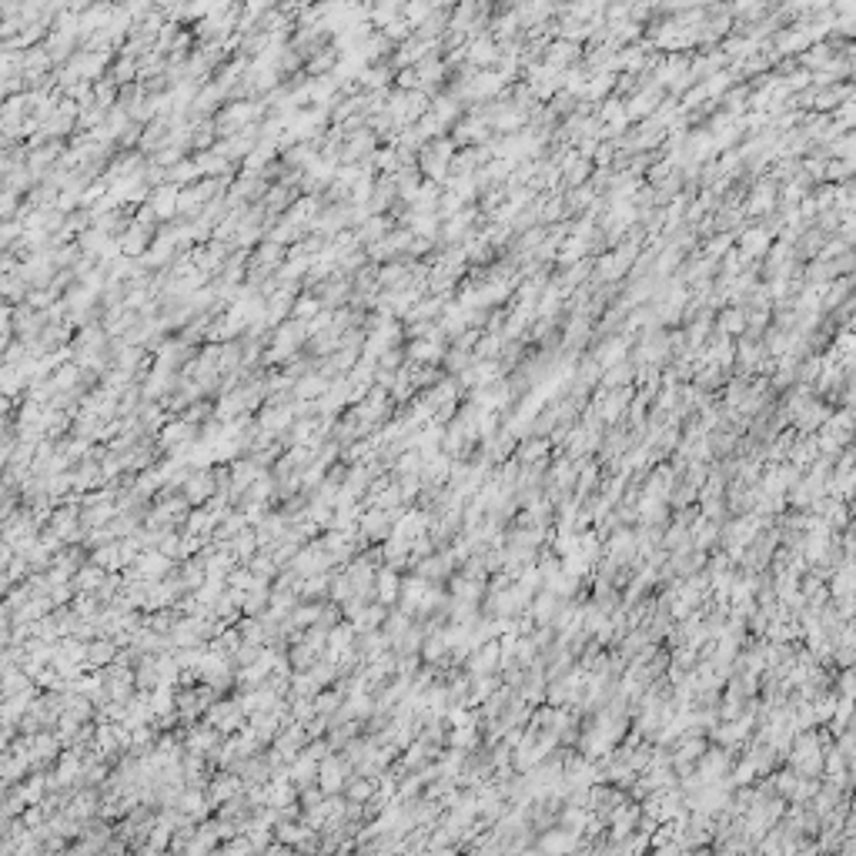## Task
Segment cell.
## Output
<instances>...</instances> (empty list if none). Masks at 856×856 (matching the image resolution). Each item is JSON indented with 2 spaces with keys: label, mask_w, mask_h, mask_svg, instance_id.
<instances>
[{
  "label": "cell",
  "mask_w": 856,
  "mask_h": 856,
  "mask_svg": "<svg viewBox=\"0 0 856 856\" xmlns=\"http://www.w3.org/2000/svg\"><path fill=\"white\" fill-rule=\"evenodd\" d=\"M448 746H455V749H462V753L475 749V746H478V726H452V733H448Z\"/></svg>",
  "instance_id": "1"
},
{
  "label": "cell",
  "mask_w": 856,
  "mask_h": 856,
  "mask_svg": "<svg viewBox=\"0 0 856 856\" xmlns=\"http://www.w3.org/2000/svg\"><path fill=\"white\" fill-rule=\"evenodd\" d=\"M425 589H428V579L425 575H415V579H408V582H401V595H405V609H412V606H419L421 595H425Z\"/></svg>",
  "instance_id": "2"
},
{
  "label": "cell",
  "mask_w": 856,
  "mask_h": 856,
  "mask_svg": "<svg viewBox=\"0 0 856 856\" xmlns=\"http://www.w3.org/2000/svg\"><path fill=\"white\" fill-rule=\"evenodd\" d=\"M545 452H549V442H545V438H539V442L529 438V442L518 448V462H522V465H535V462L545 458Z\"/></svg>",
  "instance_id": "3"
},
{
  "label": "cell",
  "mask_w": 856,
  "mask_h": 856,
  "mask_svg": "<svg viewBox=\"0 0 856 856\" xmlns=\"http://www.w3.org/2000/svg\"><path fill=\"white\" fill-rule=\"evenodd\" d=\"M810 706H813V719H816V723H830V716H833V709H837V696H833V692H819V696L810 699Z\"/></svg>",
  "instance_id": "4"
},
{
  "label": "cell",
  "mask_w": 856,
  "mask_h": 856,
  "mask_svg": "<svg viewBox=\"0 0 856 856\" xmlns=\"http://www.w3.org/2000/svg\"><path fill=\"white\" fill-rule=\"evenodd\" d=\"M445 652H448V646H445V636L438 632V629H432V636L425 639V646H421V656L428 659V663H438V659H445Z\"/></svg>",
  "instance_id": "5"
},
{
  "label": "cell",
  "mask_w": 856,
  "mask_h": 856,
  "mask_svg": "<svg viewBox=\"0 0 856 856\" xmlns=\"http://www.w3.org/2000/svg\"><path fill=\"white\" fill-rule=\"evenodd\" d=\"M399 589H401L399 575H395V572H385V575H381V602H392V599L399 595Z\"/></svg>",
  "instance_id": "6"
},
{
  "label": "cell",
  "mask_w": 856,
  "mask_h": 856,
  "mask_svg": "<svg viewBox=\"0 0 856 856\" xmlns=\"http://www.w3.org/2000/svg\"><path fill=\"white\" fill-rule=\"evenodd\" d=\"M622 408H626V395H612L609 405H606V421H615L622 415Z\"/></svg>",
  "instance_id": "7"
},
{
  "label": "cell",
  "mask_w": 856,
  "mask_h": 856,
  "mask_svg": "<svg viewBox=\"0 0 856 856\" xmlns=\"http://www.w3.org/2000/svg\"><path fill=\"white\" fill-rule=\"evenodd\" d=\"M839 689H843V696H853V672H850V669H843V676H839Z\"/></svg>",
  "instance_id": "8"
},
{
  "label": "cell",
  "mask_w": 856,
  "mask_h": 856,
  "mask_svg": "<svg viewBox=\"0 0 856 856\" xmlns=\"http://www.w3.org/2000/svg\"><path fill=\"white\" fill-rule=\"evenodd\" d=\"M419 465H421V462H419V455H415V452H408V455L399 462V469H405V472H415Z\"/></svg>",
  "instance_id": "9"
}]
</instances>
